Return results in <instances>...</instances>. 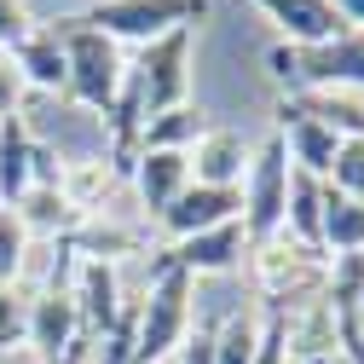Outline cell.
<instances>
[{"mask_svg": "<svg viewBox=\"0 0 364 364\" xmlns=\"http://www.w3.org/2000/svg\"><path fill=\"white\" fill-rule=\"evenodd\" d=\"M197 318V301H191V272H179L168 260H156V278L139 301V353H133V364H162L179 353V341H186Z\"/></svg>", "mask_w": 364, "mask_h": 364, "instance_id": "277c9868", "label": "cell"}, {"mask_svg": "<svg viewBox=\"0 0 364 364\" xmlns=\"http://www.w3.org/2000/svg\"><path fill=\"white\" fill-rule=\"evenodd\" d=\"M249 272H255V289H260V306L272 312H289L312 295H324L330 284V255H318L306 243H295L289 232L266 237V243H249Z\"/></svg>", "mask_w": 364, "mask_h": 364, "instance_id": "7a4b0ae2", "label": "cell"}, {"mask_svg": "<svg viewBox=\"0 0 364 364\" xmlns=\"http://www.w3.org/2000/svg\"><path fill=\"white\" fill-rule=\"evenodd\" d=\"M23 260H29V232L18 225L12 208H0V289H18Z\"/></svg>", "mask_w": 364, "mask_h": 364, "instance_id": "484cf974", "label": "cell"}, {"mask_svg": "<svg viewBox=\"0 0 364 364\" xmlns=\"http://www.w3.org/2000/svg\"><path fill=\"white\" fill-rule=\"evenodd\" d=\"M12 214H18V225L29 232V243L35 237H47V243H64L75 225H81V214L70 208V197L58 191V186H29L18 203H12Z\"/></svg>", "mask_w": 364, "mask_h": 364, "instance_id": "ac0fdd59", "label": "cell"}, {"mask_svg": "<svg viewBox=\"0 0 364 364\" xmlns=\"http://www.w3.org/2000/svg\"><path fill=\"white\" fill-rule=\"evenodd\" d=\"M289 151H284V139H278V127L266 133V139L249 151V173H243V214H237V225H243V237L249 243H266V237H278L284 232V208H289Z\"/></svg>", "mask_w": 364, "mask_h": 364, "instance_id": "5b68a950", "label": "cell"}, {"mask_svg": "<svg viewBox=\"0 0 364 364\" xmlns=\"http://www.w3.org/2000/svg\"><path fill=\"white\" fill-rule=\"evenodd\" d=\"M266 70L284 93H364V29H341L318 47H272Z\"/></svg>", "mask_w": 364, "mask_h": 364, "instance_id": "6da1fadb", "label": "cell"}, {"mask_svg": "<svg viewBox=\"0 0 364 364\" xmlns=\"http://www.w3.org/2000/svg\"><path fill=\"white\" fill-rule=\"evenodd\" d=\"M53 29L64 41V64H70V87H64V93L75 105H87V110L110 116L116 99H122V81H127L122 47H116L110 35H99L93 23H81V18H58Z\"/></svg>", "mask_w": 364, "mask_h": 364, "instance_id": "3957f363", "label": "cell"}, {"mask_svg": "<svg viewBox=\"0 0 364 364\" xmlns=\"http://www.w3.org/2000/svg\"><path fill=\"white\" fill-rule=\"evenodd\" d=\"M260 330H266V306H237L214 324V364H255V347H260Z\"/></svg>", "mask_w": 364, "mask_h": 364, "instance_id": "cb8c5ba5", "label": "cell"}, {"mask_svg": "<svg viewBox=\"0 0 364 364\" xmlns=\"http://www.w3.org/2000/svg\"><path fill=\"white\" fill-rule=\"evenodd\" d=\"M324 186H336L341 197L364 203V139H341V151H336V168H330V179H324Z\"/></svg>", "mask_w": 364, "mask_h": 364, "instance_id": "4316f807", "label": "cell"}, {"mask_svg": "<svg viewBox=\"0 0 364 364\" xmlns=\"http://www.w3.org/2000/svg\"><path fill=\"white\" fill-rule=\"evenodd\" d=\"M289 105L312 122H324L336 139H364V93H295Z\"/></svg>", "mask_w": 364, "mask_h": 364, "instance_id": "7402d4cb", "label": "cell"}, {"mask_svg": "<svg viewBox=\"0 0 364 364\" xmlns=\"http://www.w3.org/2000/svg\"><path fill=\"white\" fill-rule=\"evenodd\" d=\"M23 87H35V93H64L70 87V64H64V41L53 23H35V35L23 41V47L12 53Z\"/></svg>", "mask_w": 364, "mask_h": 364, "instance_id": "e0dca14e", "label": "cell"}, {"mask_svg": "<svg viewBox=\"0 0 364 364\" xmlns=\"http://www.w3.org/2000/svg\"><path fill=\"white\" fill-rule=\"evenodd\" d=\"M243 255H249V237H243V225H237V220L214 225V232H197V237H179V243H168V249H162V260H168V266H179V272H191V278L232 272Z\"/></svg>", "mask_w": 364, "mask_h": 364, "instance_id": "7c38bea8", "label": "cell"}, {"mask_svg": "<svg viewBox=\"0 0 364 364\" xmlns=\"http://www.w3.org/2000/svg\"><path fill=\"white\" fill-rule=\"evenodd\" d=\"M127 87L139 99V116H162L191 99V29H173L151 47H139V64L127 70Z\"/></svg>", "mask_w": 364, "mask_h": 364, "instance_id": "52a82bcc", "label": "cell"}, {"mask_svg": "<svg viewBox=\"0 0 364 364\" xmlns=\"http://www.w3.org/2000/svg\"><path fill=\"white\" fill-rule=\"evenodd\" d=\"M81 336V318H75V301H70V284H53L29 301V318H23V341L35 347L41 364H64L70 341Z\"/></svg>", "mask_w": 364, "mask_h": 364, "instance_id": "9c48e42d", "label": "cell"}, {"mask_svg": "<svg viewBox=\"0 0 364 364\" xmlns=\"http://www.w3.org/2000/svg\"><path fill=\"white\" fill-rule=\"evenodd\" d=\"M18 336H23V330H0V347H6V341H18Z\"/></svg>", "mask_w": 364, "mask_h": 364, "instance_id": "1f68e13d", "label": "cell"}, {"mask_svg": "<svg viewBox=\"0 0 364 364\" xmlns=\"http://www.w3.org/2000/svg\"><path fill=\"white\" fill-rule=\"evenodd\" d=\"M318 220H324V179H312V173H289V208H284V232L306 249L324 255V243H318Z\"/></svg>", "mask_w": 364, "mask_h": 364, "instance_id": "603a6c76", "label": "cell"}, {"mask_svg": "<svg viewBox=\"0 0 364 364\" xmlns=\"http://www.w3.org/2000/svg\"><path fill=\"white\" fill-rule=\"evenodd\" d=\"M29 35H35L29 6H23V0H0V53H18Z\"/></svg>", "mask_w": 364, "mask_h": 364, "instance_id": "83f0119b", "label": "cell"}, {"mask_svg": "<svg viewBox=\"0 0 364 364\" xmlns=\"http://www.w3.org/2000/svg\"><path fill=\"white\" fill-rule=\"evenodd\" d=\"M70 301H75V318L87 336H105L116 318H122V284H116V266L110 260H75L70 266Z\"/></svg>", "mask_w": 364, "mask_h": 364, "instance_id": "30bf717a", "label": "cell"}, {"mask_svg": "<svg viewBox=\"0 0 364 364\" xmlns=\"http://www.w3.org/2000/svg\"><path fill=\"white\" fill-rule=\"evenodd\" d=\"M81 23H93L99 35H110L116 47H151V41L173 35V29H197V18H208V0H93L87 12H75Z\"/></svg>", "mask_w": 364, "mask_h": 364, "instance_id": "8992f818", "label": "cell"}, {"mask_svg": "<svg viewBox=\"0 0 364 364\" xmlns=\"http://www.w3.org/2000/svg\"><path fill=\"white\" fill-rule=\"evenodd\" d=\"M237 214H243V191H232V186H197V179H191V186L156 214V232H162L168 243H179V237L214 232V225L237 220Z\"/></svg>", "mask_w": 364, "mask_h": 364, "instance_id": "ba28073f", "label": "cell"}, {"mask_svg": "<svg viewBox=\"0 0 364 364\" xmlns=\"http://www.w3.org/2000/svg\"><path fill=\"white\" fill-rule=\"evenodd\" d=\"M23 75H18V64H12V53H0V122L6 116H18V105H23Z\"/></svg>", "mask_w": 364, "mask_h": 364, "instance_id": "f546056e", "label": "cell"}, {"mask_svg": "<svg viewBox=\"0 0 364 364\" xmlns=\"http://www.w3.org/2000/svg\"><path fill=\"white\" fill-rule=\"evenodd\" d=\"M318 243L324 255H364V203L341 197L336 186H324V220H318Z\"/></svg>", "mask_w": 364, "mask_h": 364, "instance_id": "44dd1931", "label": "cell"}, {"mask_svg": "<svg viewBox=\"0 0 364 364\" xmlns=\"http://www.w3.org/2000/svg\"><path fill=\"white\" fill-rule=\"evenodd\" d=\"M330 6H336V18L347 29H364V0H330Z\"/></svg>", "mask_w": 364, "mask_h": 364, "instance_id": "4dcf8cb0", "label": "cell"}, {"mask_svg": "<svg viewBox=\"0 0 364 364\" xmlns=\"http://www.w3.org/2000/svg\"><path fill=\"white\" fill-rule=\"evenodd\" d=\"M214 122H208V110L203 105H173V110H162V116H151L145 122V133H139V151H186L191 156V145L203 139Z\"/></svg>", "mask_w": 364, "mask_h": 364, "instance_id": "ffe728a7", "label": "cell"}, {"mask_svg": "<svg viewBox=\"0 0 364 364\" xmlns=\"http://www.w3.org/2000/svg\"><path fill=\"white\" fill-rule=\"evenodd\" d=\"M284 341H289V364H336L341 358V330L324 295H312L301 306L284 312Z\"/></svg>", "mask_w": 364, "mask_h": 364, "instance_id": "8fae6325", "label": "cell"}, {"mask_svg": "<svg viewBox=\"0 0 364 364\" xmlns=\"http://www.w3.org/2000/svg\"><path fill=\"white\" fill-rule=\"evenodd\" d=\"M255 364H289V341H284V312H272V306H266V330H260Z\"/></svg>", "mask_w": 364, "mask_h": 364, "instance_id": "f1b7e54d", "label": "cell"}, {"mask_svg": "<svg viewBox=\"0 0 364 364\" xmlns=\"http://www.w3.org/2000/svg\"><path fill=\"white\" fill-rule=\"evenodd\" d=\"M249 173V139L237 127H208L203 139L191 145V179L197 186H243Z\"/></svg>", "mask_w": 364, "mask_h": 364, "instance_id": "9a60e30c", "label": "cell"}, {"mask_svg": "<svg viewBox=\"0 0 364 364\" xmlns=\"http://www.w3.org/2000/svg\"><path fill=\"white\" fill-rule=\"evenodd\" d=\"M133 186H139V203L151 208V220L191 186V156L186 151H139L133 162Z\"/></svg>", "mask_w": 364, "mask_h": 364, "instance_id": "2e32d148", "label": "cell"}, {"mask_svg": "<svg viewBox=\"0 0 364 364\" xmlns=\"http://www.w3.org/2000/svg\"><path fill=\"white\" fill-rule=\"evenodd\" d=\"M29 133H23V116H6L0 122V208H12L35 179H29Z\"/></svg>", "mask_w": 364, "mask_h": 364, "instance_id": "d4e9b609", "label": "cell"}, {"mask_svg": "<svg viewBox=\"0 0 364 364\" xmlns=\"http://www.w3.org/2000/svg\"><path fill=\"white\" fill-rule=\"evenodd\" d=\"M255 6L284 35V47H318V41H336L347 29L330 0H255Z\"/></svg>", "mask_w": 364, "mask_h": 364, "instance_id": "5bb4252c", "label": "cell"}, {"mask_svg": "<svg viewBox=\"0 0 364 364\" xmlns=\"http://www.w3.org/2000/svg\"><path fill=\"white\" fill-rule=\"evenodd\" d=\"M58 191L70 197V208H75L81 220H93V214L110 203V191H116V168H110L105 156H75V162H64V173H58Z\"/></svg>", "mask_w": 364, "mask_h": 364, "instance_id": "d6986e66", "label": "cell"}, {"mask_svg": "<svg viewBox=\"0 0 364 364\" xmlns=\"http://www.w3.org/2000/svg\"><path fill=\"white\" fill-rule=\"evenodd\" d=\"M278 139H284V151H289V168H301V173H312V179H330L341 139H336L324 122H312V116H301L289 99H278Z\"/></svg>", "mask_w": 364, "mask_h": 364, "instance_id": "4fadbf2b", "label": "cell"}]
</instances>
